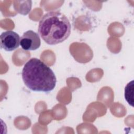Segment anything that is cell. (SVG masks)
Listing matches in <instances>:
<instances>
[{
  "mask_svg": "<svg viewBox=\"0 0 134 134\" xmlns=\"http://www.w3.org/2000/svg\"><path fill=\"white\" fill-rule=\"evenodd\" d=\"M40 44L39 35L31 30L26 31L20 37V45L24 50H36L40 47Z\"/></svg>",
  "mask_w": 134,
  "mask_h": 134,
  "instance_id": "cell-4",
  "label": "cell"
},
{
  "mask_svg": "<svg viewBox=\"0 0 134 134\" xmlns=\"http://www.w3.org/2000/svg\"><path fill=\"white\" fill-rule=\"evenodd\" d=\"M71 26L66 16L58 11L49 12L39 23L38 33L48 44L55 45L65 41L71 34Z\"/></svg>",
  "mask_w": 134,
  "mask_h": 134,
  "instance_id": "cell-2",
  "label": "cell"
},
{
  "mask_svg": "<svg viewBox=\"0 0 134 134\" xmlns=\"http://www.w3.org/2000/svg\"><path fill=\"white\" fill-rule=\"evenodd\" d=\"M20 37L19 35L12 30L1 34L0 36L1 48L6 51H12L18 48L20 45Z\"/></svg>",
  "mask_w": 134,
  "mask_h": 134,
  "instance_id": "cell-3",
  "label": "cell"
},
{
  "mask_svg": "<svg viewBox=\"0 0 134 134\" xmlns=\"http://www.w3.org/2000/svg\"><path fill=\"white\" fill-rule=\"evenodd\" d=\"M125 98L127 103L133 107V81L129 82L125 88Z\"/></svg>",
  "mask_w": 134,
  "mask_h": 134,
  "instance_id": "cell-5",
  "label": "cell"
},
{
  "mask_svg": "<svg viewBox=\"0 0 134 134\" xmlns=\"http://www.w3.org/2000/svg\"><path fill=\"white\" fill-rule=\"evenodd\" d=\"M21 76L25 85L35 92H50L54 88L57 83L53 71L36 58H31L25 64Z\"/></svg>",
  "mask_w": 134,
  "mask_h": 134,
  "instance_id": "cell-1",
  "label": "cell"
}]
</instances>
